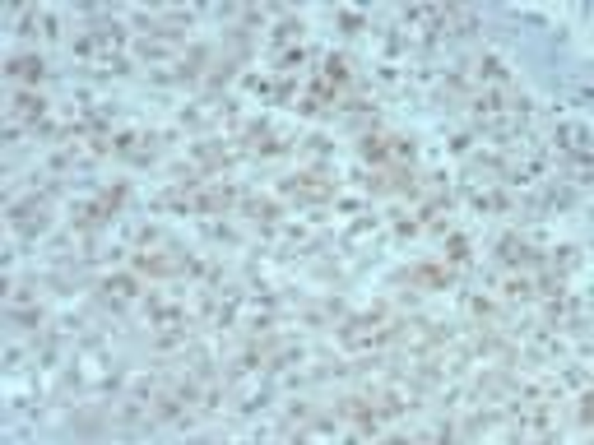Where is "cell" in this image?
Listing matches in <instances>:
<instances>
[{
  "instance_id": "obj_1",
  "label": "cell",
  "mask_w": 594,
  "mask_h": 445,
  "mask_svg": "<svg viewBox=\"0 0 594 445\" xmlns=\"http://www.w3.org/2000/svg\"><path fill=\"white\" fill-rule=\"evenodd\" d=\"M139 269H148V274H182L186 260H182V251L163 246V237H158V251H148V246H144V255H139Z\"/></svg>"
},
{
  "instance_id": "obj_2",
  "label": "cell",
  "mask_w": 594,
  "mask_h": 445,
  "mask_svg": "<svg viewBox=\"0 0 594 445\" xmlns=\"http://www.w3.org/2000/svg\"><path fill=\"white\" fill-rule=\"evenodd\" d=\"M288 191H293V195H311V200H320V195H330L320 176H293V181H288Z\"/></svg>"
},
{
  "instance_id": "obj_3",
  "label": "cell",
  "mask_w": 594,
  "mask_h": 445,
  "mask_svg": "<svg viewBox=\"0 0 594 445\" xmlns=\"http://www.w3.org/2000/svg\"><path fill=\"white\" fill-rule=\"evenodd\" d=\"M103 292H107V302H126V297H130V278H107Z\"/></svg>"
},
{
  "instance_id": "obj_4",
  "label": "cell",
  "mask_w": 594,
  "mask_h": 445,
  "mask_svg": "<svg viewBox=\"0 0 594 445\" xmlns=\"http://www.w3.org/2000/svg\"><path fill=\"white\" fill-rule=\"evenodd\" d=\"M14 75H19V79H37V75H42V60H14Z\"/></svg>"
}]
</instances>
